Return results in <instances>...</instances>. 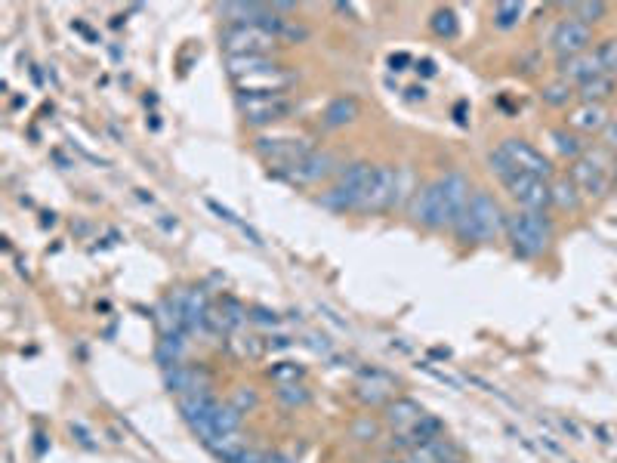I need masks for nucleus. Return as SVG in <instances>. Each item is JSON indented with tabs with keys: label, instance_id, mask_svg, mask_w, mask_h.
<instances>
[{
	"label": "nucleus",
	"instance_id": "nucleus-1",
	"mask_svg": "<svg viewBox=\"0 0 617 463\" xmlns=\"http://www.w3.org/2000/svg\"><path fill=\"white\" fill-rule=\"evenodd\" d=\"M469 204V183L466 176L451 170L439 176L435 183L417 189V195L408 204V213L417 226L426 229H454L457 220L463 217V210Z\"/></svg>",
	"mask_w": 617,
	"mask_h": 463
},
{
	"label": "nucleus",
	"instance_id": "nucleus-2",
	"mask_svg": "<svg viewBox=\"0 0 617 463\" xmlns=\"http://www.w3.org/2000/svg\"><path fill=\"white\" fill-rule=\"evenodd\" d=\"M454 232L463 244H491L506 235V213L488 192H473Z\"/></svg>",
	"mask_w": 617,
	"mask_h": 463
},
{
	"label": "nucleus",
	"instance_id": "nucleus-3",
	"mask_svg": "<svg viewBox=\"0 0 617 463\" xmlns=\"http://www.w3.org/2000/svg\"><path fill=\"white\" fill-rule=\"evenodd\" d=\"M488 164H491V173L506 186V192L516 198V204H519L522 210L547 213V210L553 207V192H550V183H547V180H540V176H531V173L513 167L510 161L503 158L500 149L491 152Z\"/></svg>",
	"mask_w": 617,
	"mask_h": 463
},
{
	"label": "nucleus",
	"instance_id": "nucleus-4",
	"mask_svg": "<svg viewBox=\"0 0 617 463\" xmlns=\"http://www.w3.org/2000/svg\"><path fill=\"white\" fill-rule=\"evenodd\" d=\"M556 235V226L547 213H531V210H519L513 217H506V238H510L513 251L525 260L543 257L550 251Z\"/></svg>",
	"mask_w": 617,
	"mask_h": 463
},
{
	"label": "nucleus",
	"instance_id": "nucleus-5",
	"mask_svg": "<svg viewBox=\"0 0 617 463\" xmlns=\"http://www.w3.org/2000/svg\"><path fill=\"white\" fill-rule=\"evenodd\" d=\"M238 109L244 124L269 127L297 112V102L290 93H238Z\"/></svg>",
	"mask_w": 617,
	"mask_h": 463
},
{
	"label": "nucleus",
	"instance_id": "nucleus-6",
	"mask_svg": "<svg viewBox=\"0 0 617 463\" xmlns=\"http://www.w3.org/2000/svg\"><path fill=\"white\" fill-rule=\"evenodd\" d=\"M395 207H398V167L374 164L355 213H365V217H371V213H386V210H395Z\"/></svg>",
	"mask_w": 617,
	"mask_h": 463
},
{
	"label": "nucleus",
	"instance_id": "nucleus-7",
	"mask_svg": "<svg viewBox=\"0 0 617 463\" xmlns=\"http://www.w3.org/2000/svg\"><path fill=\"white\" fill-rule=\"evenodd\" d=\"M253 152H257L275 170V176H281L290 167H297L315 149H312L309 139H300V136H257V142H253Z\"/></svg>",
	"mask_w": 617,
	"mask_h": 463
},
{
	"label": "nucleus",
	"instance_id": "nucleus-8",
	"mask_svg": "<svg viewBox=\"0 0 617 463\" xmlns=\"http://www.w3.org/2000/svg\"><path fill=\"white\" fill-rule=\"evenodd\" d=\"M226 56H272L281 41L263 25H226L220 34Z\"/></svg>",
	"mask_w": 617,
	"mask_h": 463
},
{
	"label": "nucleus",
	"instance_id": "nucleus-9",
	"mask_svg": "<svg viewBox=\"0 0 617 463\" xmlns=\"http://www.w3.org/2000/svg\"><path fill=\"white\" fill-rule=\"evenodd\" d=\"M374 164H365V161H355L349 164L346 170H340V180L318 195V204L328 207L334 213H346V210H355L358 201H361V192H365V183H368V173H371Z\"/></svg>",
	"mask_w": 617,
	"mask_h": 463
},
{
	"label": "nucleus",
	"instance_id": "nucleus-10",
	"mask_svg": "<svg viewBox=\"0 0 617 463\" xmlns=\"http://www.w3.org/2000/svg\"><path fill=\"white\" fill-rule=\"evenodd\" d=\"M611 161L602 152H584L571 167V183L584 198H602L611 186Z\"/></svg>",
	"mask_w": 617,
	"mask_h": 463
},
{
	"label": "nucleus",
	"instance_id": "nucleus-11",
	"mask_svg": "<svg viewBox=\"0 0 617 463\" xmlns=\"http://www.w3.org/2000/svg\"><path fill=\"white\" fill-rule=\"evenodd\" d=\"M550 44H553V50H556L559 59L580 56V53H587L590 44H593V28L584 25L580 19H574V16H565V19L556 22Z\"/></svg>",
	"mask_w": 617,
	"mask_h": 463
},
{
	"label": "nucleus",
	"instance_id": "nucleus-12",
	"mask_svg": "<svg viewBox=\"0 0 617 463\" xmlns=\"http://www.w3.org/2000/svg\"><path fill=\"white\" fill-rule=\"evenodd\" d=\"M500 152H503V158L510 161L513 167H519V170H525V173H531V176H540V180L550 183L553 167H550L547 158H543V152H537V149L531 146V142H525V139H503V142H500Z\"/></svg>",
	"mask_w": 617,
	"mask_h": 463
},
{
	"label": "nucleus",
	"instance_id": "nucleus-13",
	"mask_svg": "<svg viewBox=\"0 0 617 463\" xmlns=\"http://www.w3.org/2000/svg\"><path fill=\"white\" fill-rule=\"evenodd\" d=\"M337 173V158L331 152H312L306 155L297 167H290L287 173H281V180L294 183V186H315L321 180Z\"/></svg>",
	"mask_w": 617,
	"mask_h": 463
},
{
	"label": "nucleus",
	"instance_id": "nucleus-14",
	"mask_svg": "<svg viewBox=\"0 0 617 463\" xmlns=\"http://www.w3.org/2000/svg\"><path fill=\"white\" fill-rule=\"evenodd\" d=\"M164 383L170 393L179 396H189V393H201V389H213V377L204 365H176L164 371Z\"/></svg>",
	"mask_w": 617,
	"mask_h": 463
},
{
	"label": "nucleus",
	"instance_id": "nucleus-15",
	"mask_svg": "<svg viewBox=\"0 0 617 463\" xmlns=\"http://www.w3.org/2000/svg\"><path fill=\"white\" fill-rule=\"evenodd\" d=\"M355 393L368 405H383V402L389 405L395 396V377L380 371V368H368V371H361V377L355 383Z\"/></svg>",
	"mask_w": 617,
	"mask_h": 463
},
{
	"label": "nucleus",
	"instance_id": "nucleus-16",
	"mask_svg": "<svg viewBox=\"0 0 617 463\" xmlns=\"http://www.w3.org/2000/svg\"><path fill=\"white\" fill-rule=\"evenodd\" d=\"M556 75L562 81H568L571 87L577 84H587L593 78L602 75V65L596 59V50H587V53H580V56H571V59H559V68H556Z\"/></svg>",
	"mask_w": 617,
	"mask_h": 463
},
{
	"label": "nucleus",
	"instance_id": "nucleus-17",
	"mask_svg": "<svg viewBox=\"0 0 617 463\" xmlns=\"http://www.w3.org/2000/svg\"><path fill=\"white\" fill-rule=\"evenodd\" d=\"M423 417H426V411L414 399H395V402L386 405V423L398 436H408Z\"/></svg>",
	"mask_w": 617,
	"mask_h": 463
},
{
	"label": "nucleus",
	"instance_id": "nucleus-18",
	"mask_svg": "<svg viewBox=\"0 0 617 463\" xmlns=\"http://www.w3.org/2000/svg\"><path fill=\"white\" fill-rule=\"evenodd\" d=\"M568 127L577 133H602L608 127V112L605 105H590V102H580L577 109L568 115Z\"/></svg>",
	"mask_w": 617,
	"mask_h": 463
},
{
	"label": "nucleus",
	"instance_id": "nucleus-19",
	"mask_svg": "<svg viewBox=\"0 0 617 463\" xmlns=\"http://www.w3.org/2000/svg\"><path fill=\"white\" fill-rule=\"evenodd\" d=\"M216 402H220V399L213 396V389H201V393H189V396H179V399H176L179 414H183V420H186L189 426L201 423V420L216 408Z\"/></svg>",
	"mask_w": 617,
	"mask_h": 463
},
{
	"label": "nucleus",
	"instance_id": "nucleus-20",
	"mask_svg": "<svg viewBox=\"0 0 617 463\" xmlns=\"http://www.w3.org/2000/svg\"><path fill=\"white\" fill-rule=\"evenodd\" d=\"M358 112H361V105H358L355 96H337L328 109H324V124L328 127H346L358 118Z\"/></svg>",
	"mask_w": 617,
	"mask_h": 463
},
{
	"label": "nucleus",
	"instance_id": "nucleus-21",
	"mask_svg": "<svg viewBox=\"0 0 617 463\" xmlns=\"http://www.w3.org/2000/svg\"><path fill=\"white\" fill-rule=\"evenodd\" d=\"M207 451L220 463H235L247 451V442L241 439V433H229V436H220V439L207 442Z\"/></svg>",
	"mask_w": 617,
	"mask_h": 463
},
{
	"label": "nucleus",
	"instance_id": "nucleus-22",
	"mask_svg": "<svg viewBox=\"0 0 617 463\" xmlns=\"http://www.w3.org/2000/svg\"><path fill=\"white\" fill-rule=\"evenodd\" d=\"M614 87H617L614 78L599 75V78H593V81L577 87V99H580V102H590V105H602V99H608V96L614 93Z\"/></svg>",
	"mask_w": 617,
	"mask_h": 463
},
{
	"label": "nucleus",
	"instance_id": "nucleus-23",
	"mask_svg": "<svg viewBox=\"0 0 617 463\" xmlns=\"http://www.w3.org/2000/svg\"><path fill=\"white\" fill-rule=\"evenodd\" d=\"M550 192H553V204L559 207V210H577L580 207V201H584V195L577 192V186L571 183V176H562V180H556L553 186H550Z\"/></svg>",
	"mask_w": 617,
	"mask_h": 463
},
{
	"label": "nucleus",
	"instance_id": "nucleus-24",
	"mask_svg": "<svg viewBox=\"0 0 617 463\" xmlns=\"http://www.w3.org/2000/svg\"><path fill=\"white\" fill-rule=\"evenodd\" d=\"M540 96H543V102H547V105H553V109H565V105H571V99H577V90L568 81L556 78L553 84H547V87L540 90Z\"/></svg>",
	"mask_w": 617,
	"mask_h": 463
},
{
	"label": "nucleus",
	"instance_id": "nucleus-25",
	"mask_svg": "<svg viewBox=\"0 0 617 463\" xmlns=\"http://www.w3.org/2000/svg\"><path fill=\"white\" fill-rule=\"evenodd\" d=\"M207 207H210V210H213V213H216V217H220V220H226V223H229L232 229H238V232H241L244 238H250V244H257V247L263 244V238H260L257 232H253V229H250L247 223H241V220L235 217V213H232L229 207H223V204H216V201H207Z\"/></svg>",
	"mask_w": 617,
	"mask_h": 463
},
{
	"label": "nucleus",
	"instance_id": "nucleus-26",
	"mask_svg": "<svg viewBox=\"0 0 617 463\" xmlns=\"http://www.w3.org/2000/svg\"><path fill=\"white\" fill-rule=\"evenodd\" d=\"M525 16V4H497L494 7V25L503 28V31H510L522 22Z\"/></svg>",
	"mask_w": 617,
	"mask_h": 463
},
{
	"label": "nucleus",
	"instance_id": "nucleus-27",
	"mask_svg": "<svg viewBox=\"0 0 617 463\" xmlns=\"http://www.w3.org/2000/svg\"><path fill=\"white\" fill-rule=\"evenodd\" d=\"M596 59L602 65V75L617 81V38H608L596 47Z\"/></svg>",
	"mask_w": 617,
	"mask_h": 463
},
{
	"label": "nucleus",
	"instance_id": "nucleus-28",
	"mask_svg": "<svg viewBox=\"0 0 617 463\" xmlns=\"http://www.w3.org/2000/svg\"><path fill=\"white\" fill-rule=\"evenodd\" d=\"M553 136V142H556V149L562 152V155H568V158H580V155H584V142H580L574 133H568V130H553L550 133Z\"/></svg>",
	"mask_w": 617,
	"mask_h": 463
},
{
	"label": "nucleus",
	"instance_id": "nucleus-29",
	"mask_svg": "<svg viewBox=\"0 0 617 463\" xmlns=\"http://www.w3.org/2000/svg\"><path fill=\"white\" fill-rule=\"evenodd\" d=\"M571 16L593 28L596 22H602V19L608 16V4H574V7H571Z\"/></svg>",
	"mask_w": 617,
	"mask_h": 463
},
{
	"label": "nucleus",
	"instance_id": "nucleus-30",
	"mask_svg": "<svg viewBox=\"0 0 617 463\" xmlns=\"http://www.w3.org/2000/svg\"><path fill=\"white\" fill-rule=\"evenodd\" d=\"M278 399L287 408H300V405L309 402V389L303 383H287V386H278Z\"/></svg>",
	"mask_w": 617,
	"mask_h": 463
},
{
	"label": "nucleus",
	"instance_id": "nucleus-31",
	"mask_svg": "<svg viewBox=\"0 0 617 463\" xmlns=\"http://www.w3.org/2000/svg\"><path fill=\"white\" fill-rule=\"evenodd\" d=\"M432 28H435V34H442V38H454L457 34V16L451 10H439L432 16Z\"/></svg>",
	"mask_w": 617,
	"mask_h": 463
},
{
	"label": "nucleus",
	"instance_id": "nucleus-32",
	"mask_svg": "<svg viewBox=\"0 0 617 463\" xmlns=\"http://www.w3.org/2000/svg\"><path fill=\"white\" fill-rule=\"evenodd\" d=\"M300 377H303V368H297V365H278V368L272 371V380H275L278 386L297 383Z\"/></svg>",
	"mask_w": 617,
	"mask_h": 463
},
{
	"label": "nucleus",
	"instance_id": "nucleus-33",
	"mask_svg": "<svg viewBox=\"0 0 617 463\" xmlns=\"http://www.w3.org/2000/svg\"><path fill=\"white\" fill-rule=\"evenodd\" d=\"M232 405H235L241 414H247L250 408H257V405H260V399H257V393H253V389L241 386L238 393H235V399H232Z\"/></svg>",
	"mask_w": 617,
	"mask_h": 463
},
{
	"label": "nucleus",
	"instance_id": "nucleus-34",
	"mask_svg": "<svg viewBox=\"0 0 617 463\" xmlns=\"http://www.w3.org/2000/svg\"><path fill=\"white\" fill-rule=\"evenodd\" d=\"M235 463H269V454L266 451H260V448H247Z\"/></svg>",
	"mask_w": 617,
	"mask_h": 463
},
{
	"label": "nucleus",
	"instance_id": "nucleus-35",
	"mask_svg": "<svg viewBox=\"0 0 617 463\" xmlns=\"http://www.w3.org/2000/svg\"><path fill=\"white\" fill-rule=\"evenodd\" d=\"M602 136H605V146L617 152V121H608V127L602 130Z\"/></svg>",
	"mask_w": 617,
	"mask_h": 463
},
{
	"label": "nucleus",
	"instance_id": "nucleus-36",
	"mask_svg": "<svg viewBox=\"0 0 617 463\" xmlns=\"http://www.w3.org/2000/svg\"><path fill=\"white\" fill-rule=\"evenodd\" d=\"M611 167H614V173H617V152H614V158H611Z\"/></svg>",
	"mask_w": 617,
	"mask_h": 463
}]
</instances>
